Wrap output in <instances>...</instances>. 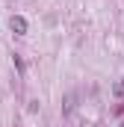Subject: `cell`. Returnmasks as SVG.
<instances>
[{"label": "cell", "instance_id": "3", "mask_svg": "<svg viewBox=\"0 0 124 127\" xmlns=\"http://www.w3.org/2000/svg\"><path fill=\"white\" fill-rule=\"evenodd\" d=\"M121 127H124V124H121Z\"/></svg>", "mask_w": 124, "mask_h": 127}, {"label": "cell", "instance_id": "1", "mask_svg": "<svg viewBox=\"0 0 124 127\" xmlns=\"http://www.w3.org/2000/svg\"><path fill=\"white\" fill-rule=\"evenodd\" d=\"M9 27L15 30V35H27V21H24L21 15H12V21H9Z\"/></svg>", "mask_w": 124, "mask_h": 127}, {"label": "cell", "instance_id": "2", "mask_svg": "<svg viewBox=\"0 0 124 127\" xmlns=\"http://www.w3.org/2000/svg\"><path fill=\"white\" fill-rule=\"evenodd\" d=\"M112 92H115V95H124V80H121V83H115V86H112Z\"/></svg>", "mask_w": 124, "mask_h": 127}]
</instances>
